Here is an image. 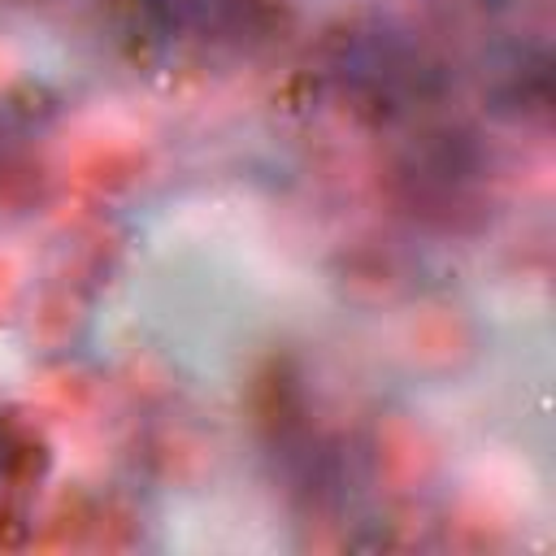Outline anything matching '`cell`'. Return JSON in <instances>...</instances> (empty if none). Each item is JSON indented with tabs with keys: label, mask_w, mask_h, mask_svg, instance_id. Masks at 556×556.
<instances>
[{
	"label": "cell",
	"mask_w": 556,
	"mask_h": 556,
	"mask_svg": "<svg viewBox=\"0 0 556 556\" xmlns=\"http://www.w3.org/2000/svg\"><path fill=\"white\" fill-rule=\"evenodd\" d=\"M326 74L352 109H369L374 117H400L439 87L421 48L387 26L339 30L326 48Z\"/></svg>",
	"instance_id": "obj_1"
},
{
	"label": "cell",
	"mask_w": 556,
	"mask_h": 556,
	"mask_svg": "<svg viewBox=\"0 0 556 556\" xmlns=\"http://www.w3.org/2000/svg\"><path fill=\"white\" fill-rule=\"evenodd\" d=\"M139 13L169 39L252 48L282 22V0H139Z\"/></svg>",
	"instance_id": "obj_2"
},
{
	"label": "cell",
	"mask_w": 556,
	"mask_h": 556,
	"mask_svg": "<svg viewBox=\"0 0 556 556\" xmlns=\"http://www.w3.org/2000/svg\"><path fill=\"white\" fill-rule=\"evenodd\" d=\"M35 478V439L0 413V495H9L13 486H26Z\"/></svg>",
	"instance_id": "obj_3"
}]
</instances>
